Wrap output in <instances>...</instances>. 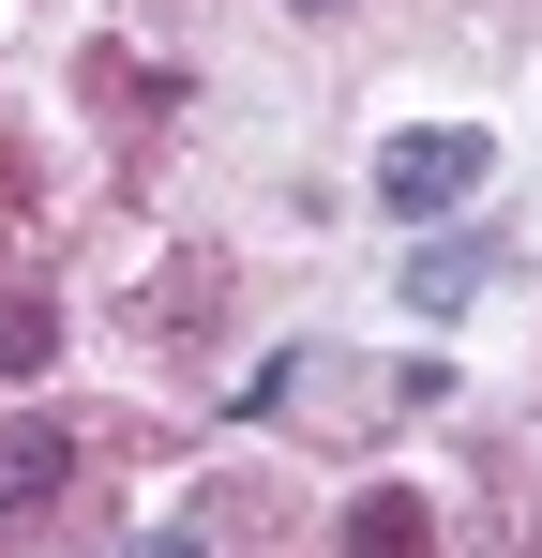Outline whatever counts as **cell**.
<instances>
[{
	"mask_svg": "<svg viewBox=\"0 0 542 558\" xmlns=\"http://www.w3.org/2000/svg\"><path fill=\"white\" fill-rule=\"evenodd\" d=\"M482 167H497V136H482V121H422V136H392V151H377V211H452Z\"/></svg>",
	"mask_w": 542,
	"mask_h": 558,
	"instance_id": "obj_1",
	"label": "cell"
},
{
	"mask_svg": "<svg viewBox=\"0 0 542 558\" xmlns=\"http://www.w3.org/2000/svg\"><path fill=\"white\" fill-rule=\"evenodd\" d=\"M61 483H76V438L61 423H0V513H46Z\"/></svg>",
	"mask_w": 542,
	"mask_h": 558,
	"instance_id": "obj_2",
	"label": "cell"
},
{
	"mask_svg": "<svg viewBox=\"0 0 542 558\" xmlns=\"http://www.w3.org/2000/svg\"><path fill=\"white\" fill-rule=\"evenodd\" d=\"M347 558H422V513H407V498L377 483V498H361V513H347Z\"/></svg>",
	"mask_w": 542,
	"mask_h": 558,
	"instance_id": "obj_3",
	"label": "cell"
},
{
	"mask_svg": "<svg viewBox=\"0 0 542 558\" xmlns=\"http://www.w3.org/2000/svg\"><path fill=\"white\" fill-rule=\"evenodd\" d=\"M467 287H482V242H438V257H407V302H422V317H452Z\"/></svg>",
	"mask_w": 542,
	"mask_h": 558,
	"instance_id": "obj_4",
	"label": "cell"
},
{
	"mask_svg": "<svg viewBox=\"0 0 542 558\" xmlns=\"http://www.w3.org/2000/svg\"><path fill=\"white\" fill-rule=\"evenodd\" d=\"M46 348H61V317H46V302H0V377H30Z\"/></svg>",
	"mask_w": 542,
	"mask_h": 558,
	"instance_id": "obj_5",
	"label": "cell"
},
{
	"mask_svg": "<svg viewBox=\"0 0 542 558\" xmlns=\"http://www.w3.org/2000/svg\"><path fill=\"white\" fill-rule=\"evenodd\" d=\"M136 558H211V544H196V529H151V544H136Z\"/></svg>",
	"mask_w": 542,
	"mask_h": 558,
	"instance_id": "obj_6",
	"label": "cell"
}]
</instances>
